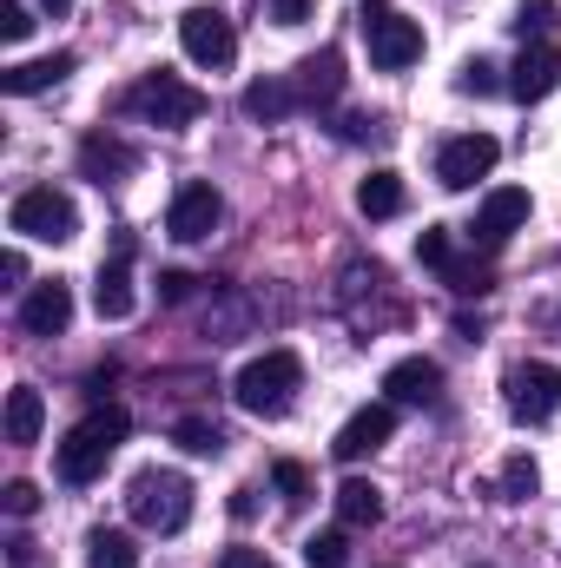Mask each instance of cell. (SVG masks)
Returning a JSON list of instances; mask_svg holds the SVG:
<instances>
[{"instance_id":"obj_40","label":"cell","mask_w":561,"mask_h":568,"mask_svg":"<svg viewBox=\"0 0 561 568\" xmlns=\"http://www.w3.org/2000/svg\"><path fill=\"white\" fill-rule=\"evenodd\" d=\"M0 278L20 284V278H27V258H20V252H7V258H0Z\"/></svg>"},{"instance_id":"obj_12","label":"cell","mask_w":561,"mask_h":568,"mask_svg":"<svg viewBox=\"0 0 561 568\" xmlns=\"http://www.w3.org/2000/svg\"><path fill=\"white\" fill-rule=\"evenodd\" d=\"M390 429H397V404H364L350 424L337 429L330 456H337V463H364L370 449H384V443H390Z\"/></svg>"},{"instance_id":"obj_41","label":"cell","mask_w":561,"mask_h":568,"mask_svg":"<svg viewBox=\"0 0 561 568\" xmlns=\"http://www.w3.org/2000/svg\"><path fill=\"white\" fill-rule=\"evenodd\" d=\"M40 7H47V13H67V7H73V0H40Z\"/></svg>"},{"instance_id":"obj_25","label":"cell","mask_w":561,"mask_h":568,"mask_svg":"<svg viewBox=\"0 0 561 568\" xmlns=\"http://www.w3.org/2000/svg\"><path fill=\"white\" fill-rule=\"evenodd\" d=\"M172 443H178L185 456H218V449H225V429L205 424V417H178V424H172Z\"/></svg>"},{"instance_id":"obj_3","label":"cell","mask_w":561,"mask_h":568,"mask_svg":"<svg viewBox=\"0 0 561 568\" xmlns=\"http://www.w3.org/2000/svg\"><path fill=\"white\" fill-rule=\"evenodd\" d=\"M120 106H126V113H140L145 126L178 133V126L205 120V106H212V100H205L198 87H185L178 73H165V67H159V73H145V80H133V87L120 93Z\"/></svg>"},{"instance_id":"obj_10","label":"cell","mask_w":561,"mask_h":568,"mask_svg":"<svg viewBox=\"0 0 561 568\" xmlns=\"http://www.w3.org/2000/svg\"><path fill=\"white\" fill-rule=\"evenodd\" d=\"M496 159H502V145L489 140V133H456V140L436 152V185L469 192L476 179H489V172H496Z\"/></svg>"},{"instance_id":"obj_13","label":"cell","mask_w":561,"mask_h":568,"mask_svg":"<svg viewBox=\"0 0 561 568\" xmlns=\"http://www.w3.org/2000/svg\"><path fill=\"white\" fill-rule=\"evenodd\" d=\"M561 80V53L555 40H536V47H522L516 53V67H509V93L522 100V106H536V100H549Z\"/></svg>"},{"instance_id":"obj_15","label":"cell","mask_w":561,"mask_h":568,"mask_svg":"<svg viewBox=\"0 0 561 568\" xmlns=\"http://www.w3.org/2000/svg\"><path fill=\"white\" fill-rule=\"evenodd\" d=\"M80 172H86L93 185H120V179L140 172V152L126 140H113V133H86V140H80Z\"/></svg>"},{"instance_id":"obj_35","label":"cell","mask_w":561,"mask_h":568,"mask_svg":"<svg viewBox=\"0 0 561 568\" xmlns=\"http://www.w3.org/2000/svg\"><path fill=\"white\" fill-rule=\"evenodd\" d=\"M0 33H7V40H27V33H33V13H27L20 0H7V7H0Z\"/></svg>"},{"instance_id":"obj_20","label":"cell","mask_w":561,"mask_h":568,"mask_svg":"<svg viewBox=\"0 0 561 568\" xmlns=\"http://www.w3.org/2000/svg\"><path fill=\"white\" fill-rule=\"evenodd\" d=\"M40 424H47L40 390H33V384H13V390H7V443H13V449L40 443Z\"/></svg>"},{"instance_id":"obj_11","label":"cell","mask_w":561,"mask_h":568,"mask_svg":"<svg viewBox=\"0 0 561 568\" xmlns=\"http://www.w3.org/2000/svg\"><path fill=\"white\" fill-rule=\"evenodd\" d=\"M522 225H529V192H522V185H496V192L476 205V225H469V232H476L482 252H502Z\"/></svg>"},{"instance_id":"obj_36","label":"cell","mask_w":561,"mask_h":568,"mask_svg":"<svg viewBox=\"0 0 561 568\" xmlns=\"http://www.w3.org/2000/svg\"><path fill=\"white\" fill-rule=\"evenodd\" d=\"M192 284H198V278H185V272H159V304H185V297H192Z\"/></svg>"},{"instance_id":"obj_32","label":"cell","mask_w":561,"mask_h":568,"mask_svg":"<svg viewBox=\"0 0 561 568\" xmlns=\"http://www.w3.org/2000/svg\"><path fill=\"white\" fill-rule=\"evenodd\" d=\"M555 27V0H522V13H516V33L529 40V33H549Z\"/></svg>"},{"instance_id":"obj_8","label":"cell","mask_w":561,"mask_h":568,"mask_svg":"<svg viewBox=\"0 0 561 568\" xmlns=\"http://www.w3.org/2000/svg\"><path fill=\"white\" fill-rule=\"evenodd\" d=\"M218 219H225V199H218V185H212V179H185V185L172 192L165 232H172L178 245H198V239H212V232H218Z\"/></svg>"},{"instance_id":"obj_22","label":"cell","mask_w":561,"mask_h":568,"mask_svg":"<svg viewBox=\"0 0 561 568\" xmlns=\"http://www.w3.org/2000/svg\"><path fill=\"white\" fill-rule=\"evenodd\" d=\"M404 199H410V192H404L397 172H370V179L357 185V212H364V219H397Z\"/></svg>"},{"instance_id":"obj_38","label":"cell","mask_w":561,"mask_h":568,"mask_svg":"<svg viewBox=\"0 0 561 568\" xmlns=\"http://www.w3.org/2000/svg\"><path fill=\"white\" fill-rule=\"evenodd\" d=\"M218 568H272V556H265V549H225Z\"/></svg>"},{"instance_id":"obj_34","label":"cell","mask_w":561,"mask_h":568,"mask_svg":"<svg viewBox=\"0 0 561 568\" xmlns=\"http://www.w3.org/2000/svg\"><path fill=\"white\" fill-rule=\"evenodd\" d=\"M0 503H7V516H33V509H40V489H33V483H7Z\"/></svg>"},{"instance_id":"obj_30","label":"cell","mask_w":561,"mask_h":568,"mask_svg":"<svg viewBox=\"0 0 561 568\" xmlns=\"http://www.w3.org/2000/svg\"><path fill=\"white\" fill-rule=\"evenodd\" d=\"M272 483H278L284 503H304V496H310V469H304V463H290V456L272 463Z\"/></svg>"},{"instance_id":"obj_37","label":"cell","mask_w":561,"mask_h":568,"mask_svg":"<svg viewBox=\"0 0 561 568\" xmlns=\"http://www.w3.org/2000/svg\"><path fill=\"white\" fill-rule=\"evenodd\" d=\"M370 133H377V120H364V113H344V120H337V140H370Z\"/></svg>"},{"instance_id":"obj_17","label":"cell","mask_w":561,"mask_h":568,"mask_svg":"<svg viewBox=\"0 0 561 568\" xmlns=\"http://www.w3.org/2000/svg\"><path fill=\"white\" fill-rule=\"evenodd\" d=\"M384 390H390V404H436L442 397V364L436 357H404V364L384 371Z\"/></svg>"},{"instance_id":"obj_18","label":"cell","mask_w":561,"mask_h":568,"mask_svg":"<svg viewBox=\"0 0 561 568\" xmlns=\"http://www.w3.org/2000/svg\"><path fill=\"white\" fill-rule=\"evenodd\" d=\"M337 93H344V60H337V47H324V53H310L297 67V100L304 106H330Z\"/></svg>"},{"instance_id":"obj_19","label":"cell","mask_w":561,"mask_h":568,"mask_svg":"<svg viewBox=\"0 0 561 568\" xmlns=\"http://www.w3.org/2000/svg\"><path fill=\"white\" fill-rule=\"evenodd\" d=\"M67 73H73V53H47V60H20V67H7V73H0V87H7L13 100H27V93L60 87Z\"/></svg>"},{"instance_id":"obj_23","label":"cell","mask_w":561,"mask_h":568,"mask_svg":"<svg viewBox=\"0 0 561 568\" xmlns=\"http://www.w3.org/2000/svg\"><path fill=\"white\" fill-rule=\"evenodd\" d=\"M330 503H337V523H344V529H364V523H377V516H384V496H377L364 476L337 483V496H330Z\"/></svg>"},{"instance_id":"obj_1","label":"cell","mask_w":561,"mask_h":568,"mask_svg":"<svg viewBox=\"0 0 561 568\" xmlns=\"http://www.w3.org/2000/svg\"><path fill=\"white\" fill-rule=\"evenodd\" d=\"M126 429H133V417L120 410V404H100V410H86L80 424L67 429V443H60V483H93L106 463H113V449L126 443Z\"/></svg>"},{"instance_id":"obj_5","label":"cell","mask_w":561,"mask_h":568,"mask_svg":"<svg viewBox=\"0 0 561 568\" xmlns=\"http://www.w3.org/2000/svg\"><path fill=\"white\" fill-rule=\"evenodd\" d=\"M357 20H364V47H370V67H377V73H404V67L422 60V27L404 20L390 0H370Z\"/></svg>"},{"instance_id":"obj_9","label":"cell","mask_w":561,"mask_h":568,"mask_svg":"<svg viewBox=\"0 0 561 568\" xmlns=\"http://www.w3.org/2000/svg\"><path fill=\"white\" fill-rule=\"evenodd\" d=\"M561 410V371L555 364H516L509 371V417L516 424H549Z\"/></svg>"},{"instance_id":"obj_26","label":"cell","mask_w":561,"mask_h":568,"mask_svg":"<svg viewBox=\"0 0 561 568\" xmlns=\"http://www.w3.org/2000/svg\"><path fill=\"white\" fill-rule=\"evenodd\" d=\"M304 568H350V536L344 529H317L304 542Z\"/></svg>"},{"instance_id":"obj_33","label":"cell","mask_w":561,"mask_h":568,"mask_svg":"<svg viewBox=\"0 0 561 568\" xmlns=\"http://www.w3.org/2000/svg\"><path fill=\"white\" fill-rule=\"evenodd\" d=\"M265 13H272L278 27H304V20L317 13V0H265Z\"/></svg>"},{"instance_id":"obj_7","label":"cell","mask_w":561,"mask_h":568,"mask_svg":"<svg viewBox=\"0 0 561 568\" xmlns=\"http://www.w3.org/2000/svg\"><path fill=\"white\" fill-rule=\"evenodd\" d=\"M178 47L192 67H232L238 60V33L218 7H185L178 13Z\"/></svg>"},{"instance_id":"obj_14","label":"cell","mask_w":561,"mask_h":568,"mask_svg":"<svg viewBox=\"0 0 561 568\" xmlns=\"http://www.w3.org/2000/svg\"><path fill=\"white\" fill-rule=\"evenodd\" d=\"M67 324H73V291L67 284H33L20 297V331L27 337H60Z\"/></svg>"},{"instance_id":"obj_24","label":"cell","mask_w":561,"mask_h":568,"mask_svg":"<svg viewBox=\"0 0 561 568\" xmlns=\"http://www.w3.org/2000/svg\"><path fill=\"white\" fill-rule=\"evenodd\" d=\"M86 568H140V549L126 529H93L86 536Z\"/></svg>"},{"instance_id":"obj_39","label":"cell","mask_w":561,"mask_h":568,"mask_svg":"<svg viewBox=\"0 0 561 568\" xmlns=\"http://www.w3.org/2000/svg\"><path fill=\"white\" fill-rule=\"evenodd\" d=\"M7 568H33V542H27V536L7 542Z\"/></svg>"},{"instance_id":"obj_4","label":"cell","mask_w":561,"mask_h":568,"mask_svg":"<svg viewBox=\"0 0 561 568\" xmlns=\"http://www.w3.org/2000/svg\"><path fill=\"white\" fill-rule=\"evenodd\" d=\"M126 509H133V523L152 529V536H178L192 523V483L178 469H145V476H133Z\"/></svg>"},{"instance_id":"obj_2","label":"cell","mask_w":561,"mask_h":568,"mask_svg":"<svg viewBox=\"0 0 561 568\" xmlns=\"http://www.w3.org/2000/svg\"><path fill=\"white\" fill-rule=\"evenodd\" d=\"M297 390H304V357H297V351H265V357H252V364L238 371V384H232V397H238L245 417H284V410L297 404Z\"/></svg>"},{"instance_id":"obj_28","label":"cell","mask_w":561,"mask_h":568,"mask_svg":"<svg viewBox=\"0 0 561 568\" xmlns=\"http://www.w3.org/2000/svg\"><path fill=\"white\" fill-rule=\"evenodd\" d=\"M536 483H542V476H536V463H529V456H509V463H502V503H529V496H536Z\"/></svg>"},{"instance_id":"obj_29","label":"cell","mask_w":561,"mask_h":568,"mask_svg":"<svg viewBox=\"0 0 561 568\" xmlns=\"http://www.w3.org/2000/svg\"><path fill=\"white\" fill-rule=\"evenodd\" d=\"M509 80H496V67L489 60H469L462 73H456V93H476V100H489V93H502Z\"/></svg>"},{"instance_id":"obj_16","label":"cell","mask_w":561,"mask_h":568,"mask_svg":"<svg viewBox=\"0 0 561 568\" xmlns=\"http://www.w3.org/2000/svg\"><path fill=\"white\" fill-rule=\"evenodd\" d=\"M133 239H120L113 245V265H100V278H93V304H100V317H133Z\"/></svg>"},{"instance_id":"obj_31","label":"cell","mask_w":561,"mask_h":568,"mask_svg":"<svg viewBox=\"0 0 561 568\" xmlns=\"http://www.w3.org/2000/svg\"><path fill=\"white\" fill-rule=\"evenodd\" d=\"M417 258L429 265V272H442V265L456 258V252H449V232H442V225H422V239H417Z\"/></svg>"},{"instance_id":"obj_27","label":"cell","mask_w":561,"mask_h":568,"mask_svg":"<svg viewBox=\"0 0 561 568\" xmlns=\"http://www.w3.org/2000/svg\"><path fill=\"white\" fill-rule=\"evenodd\" d=\"M442 278H449V291H456V297H489V265H476V258H469V265H462V258H449V265H442Z\"/></svg>"},{"instance_id":"obj_6","label":"cell","mask_w":561,"mask_h":568,"mask_svg":"<svg viewBox=\"0 0 561 568\" xmlns=\"http://www.w3.org/2000/svg\"><path fill=\"white\" fill-rule=\"evenodd\" d=\"M7 225H13L20 239H40V245H67V239L80 232V212H73V199H67V192H53V185H27V192L13 199Z\"/></svg>"},{"instance_id":"obj_21","label":"cell","mask_w":561,"mask_h":568,"mask_svg":"<svg viewBox=\"0 0 561 568\" xmlns=\"http://www.w3.org/2000/svg\"><path fill=\"white\" fill-rule=\"evenodd\" d=\"M297 106H304V100H297V87H290V80H252V87H245V113H252V120H265V126L290 120Z\"/></svg>"}]
</instances>
